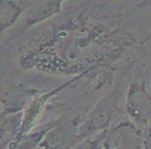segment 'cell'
Masks as SVG:
<instances>
[{
	"label": "cell",
	"mask_w": 151,
	"mask_h": 149,
	"mask_svg": "<svg viewBox=\"0 0 151 149\" xmlns=\"http://www.w3.org/2000/svg\"><path fill=\"white\" fill-rule=\"evenodd\" d=\"M64 1L65 0H40L28 13L26 19L27 24L29 26L35 25L59 14Z\"/></svg>",
	"instance_id": "5b68a950"
},
{
	"label": "cell",
	"mask_w": 151,
	"mask_h": 149,
	"mask_svg": "<svg viewBox=\"0 0 151 149\" xmlns=\"http://www.w3.org/2000/svg\"><path fill=\"white\" fill-rule=\"evenodd\" d=\"M104 148V134L99 138L86 140L80 143L75 149H101Z\"/></svg>",
	"instance_id": "ba28073f"
},
{
	"label": "cell",
	"mask_w": 151,
	"mask_h": 149,
	"mask_svg": "<svg viewBox=\"0 0 151 149\" xmlns=\"http://www.w3.org/2000/svg\"><path fill=\"white\" fill-rule=\"evenodd\" d=\"M71 128L68 123L57 124L46 130L38 149H62L70 140Z\"/></svg>",
	"instance_id": "277c9868"
},
{
	"label": "cell",
	"mask_w": 151,
	"mask_h": 149,
	"mask_svg": "<svg viewBox=\"0 0 151 149\" xmlns=\"http://www.w3.org/2000/svg\"><path fill=\"white\" fill-rule=\"evenodd\" d=\"M46 130L35 132L34 135L28 136L26 138L19 140L17 143H14L9 149H38L40 143L44 137Z\"/></svg>",
	"instance_id": "52a82bcc"
},
{
	"label": "cell",
	"mask_w": 151,
	"mask_h": 149,
	"mask_svg": "<svg viewBox=\"0 0 151 149\" xmlns=\"http://www.w3.org/2000/svg\"><path fill=\"white\" fill-rule=\"evenodd\" d=\"M126 112L136 122L147 124L151 118V97L144 84L134 82L130 84L126 95Z\"/></svg>",
	"instance_id": "3957f363"
},
{
	"label": "cell",
	"mask_w": 151,
	"mask_h": 149,
	"mask_svg": "<svg viewBox=\"0 0 151 149\" xmlns=\"http://www.w3.org/2000/svg\"><path fill=\"white\" fill-rule=\"evenodd\" d=\"M22 13V7L15 0H0V27L4 31L11 27Z\"/></svg>",
	"instance_id": "8992f818"
},
{
	"label": "cell",
	"mask_w": 151,
	"mask_h": 149,
	"mask_svg": "<svg viewBox=\"0 0 151 149\" xmlns=\"http://www.w3.org/2000/svg\"><path fill=\"white\" fill-rule=\"evenodd\" d=\"M118 103V92L113 91L101 99L90 110L78 130V137L87 138L96 132L107 130Z\"/></svg>",
	"instance_id": "6da1fadb"
},
{
	"label": "cell",
	"mask_w": 151,
	"mask_h": 149,
	"mask_svg": "<svg viewBox=\"0 0 151 149\" xmlns=\"http://www.w3.org/2000/svg\"><path fill=\"white\" fill-rule=\"evenodd\" d=\"M143 147L144 149H151V132L145 138L144 142H143Z\"/></svg>",
	"instance_id": "9c48e42d"
},
{
	"label": "cell",
	"mask_w": 151,
	"mask_h": 149,
	"mask_svg": "<svg viewBox=\"0 0 151 149\" xmlns=\"http://www.w3.org/2000/svg\"><path fill=\"white\" fill-rule=\"evenodd\" d=\"M141 135L136 124L122 121L104 132V149H137Z\"/></svg>",
	"instance_id": "7a4b0ae2"
}]
</instances>
